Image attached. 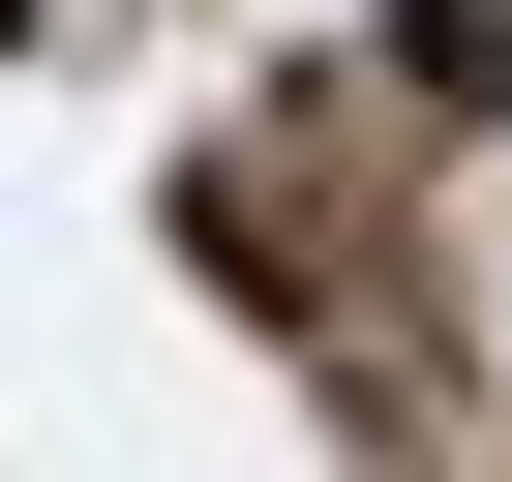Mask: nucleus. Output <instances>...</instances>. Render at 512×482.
<instances>
[{
	"mask_svg": "<svg viewBox=\"0 0 512 482\" xmlns=\"http://www.w3.org/2000/svg\"><path fill=\"white\" fill-rule=\"evenodd\" d=\"M392 61H422V91H482V121H512V0H392Z\"/></svg>",
	"mask_w": 512,
	"mask_h": 482,
	"instance_id": "1",
	"label": "nucleus"
}]
</instances>
